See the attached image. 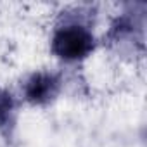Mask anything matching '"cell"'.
<instances>
[{"instance_id": "3", "label": "cell", "mask_w": 147, "mask_h": 147, "mask_svg": "<svg viewBox=\"0 0 147 147\" xmlns=\"http://www.w3.org/2000/svg\"><path fill=\"white\" fill-rule=\"evenodd\" d=\"M16 113H18V102L14 95L0 88V130L2 131L12 128L16 121Z\"/></svg>"}, {"instance_id": "1", "label": "cell", "mask_w": 147, "mask_h": 147, "mask_svg": "<svg viewBox=\"0 0 147 147\" xmlns=\"http://www.w3.org/2000/svg\"><path fill=\"white\" fill-rule=\"evenodd\" d=\"M95 49L92 31L80 23H66L55 28L52 36V52L62 61H82Z\"/></svg>"}, {"instance_id": "2", "label": "cell", "mask_w": 147, "mask_h": 147, "mask_svg": "<svg viewBox=\"0 0 147 147\" xmlns=\"http://www.w3.org/2000/svg\"><path fill=\"white\" fill-rule=\"evenodd\" d=\"M61 76L50 71H36L24 82L23 94L24 99L33 106L50 104L61 92Z\"/></svg>"}]
</instances>
